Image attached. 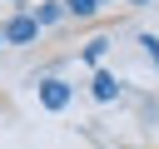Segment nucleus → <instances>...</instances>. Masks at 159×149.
Listing matches in <instances>:
<instances>
[{
    "label": "nucleus",
    "instance_id": "nucleus-1",
    "mask_svg": "<svg viewBox=\"0 0 159 149\" xmlns=\"http://www.w3.org/2000/svg\"><path fill=\"white\" fill-rule=\"evenodd\" d=\"M0 35H5V45H30V40L40 35V20H35V15H10V20L0 25Z\"/></svg>",
    "mask_w": 159,
    "mask_h": 149
},
{
    "label": "nucleus",
    "instance_id": "nucleus-2",
    "mask_svg": "<svg viewBox=\"0 0 159 149\" xmlns=\"http://www.w3.org/2000/svg\"><path fill=\"white\" fill-rule=\"evenodd\" d=\"M40 104H45V109H65V104H70V84L45 79V84H40Z\"/></svg>",
    "mask_w": 159,
    "mask_h": 149
},
{
    "label": "nucleus",
    "instance_id": "nucleus-3",
    "mask_svg": "<svg viewBox=\"0 0 159 149\" xmlns=\"http://www.w3.org/2000/svg\"><path fill=\"white\" fill-rule=\"evenodd\" d=\"M60 15H65V0H45V5L35 10V20H40V30H45V25H55Z\"/></svg>",
    "mask_w": 159,
    "mask_h": 149
},
{
    "label": "nucleus",
    "instance_id": "nucleus-4",
    "mask_svg": "<svg viewBox=\"0 0 159 149\" xmlns=\"http://www.w3.org/2000/svg\"><path fill=\"white\" fill-rule=\"evenodd\" d=\"M114 94H119V79L99 70V74H94V99H114Z\"/></svg>",
    "mask_w": 159,
    "mask_h": 149
},
{
    "label": "nucleus",
    "instance_id": "nucleus-5",
    "mask_svg": "<svg viewBox=\"0 0 159 149\" xmlns=\"http://www.w3.org/2000/svg\"><path fill=\"white\" fill-rule=\"evenodd\" d=\"M99 10V0H65V15H75V20H89Z\"/></svg>",
    "mask_w": 159,
    "mask_h": 149
},
{
    "label": "nucleus",
    "instance_id": "nucleus-6",
    "mask_svg": "<svg viewBox=\"0 0 159 149\" xmlns=\"http://www.w3.org/2000/svg\"><path fill=\"white\" fill-rule=\"evenodd\" d=\"M104 50H109V40H89V50H84V65H99V60H104Z\"/></svg>",
    "mask_w": 159,
    "mask_h": 149
},
{
    "label": "nucleus",
    "instance_id": "nucleus-7",
    "mask_svg": "<svg viewBox=\"0 0 159 149\" xmlns=\"http://www.w3.org/2000/svg\"><path fill=\"white\" fill-rule=\"evenodd\" d=\"M134 5H144V0H134Z\"/></svg>",
    "mask_w": 159,
    "mask_h": 149
},
{
    "label": "nucleus",
    "instance_id": "nucleus-8",
    "mask_svg": "<svg viewBox=\"0 0 159 149\" xmlns=\"http://www.w3.org/2000/svg\"><path fill=\"white\" fill-rule=\"evenodd\" d=\"M0 45H5V35H0Z\"/></svg>",
    "mask_w": 159,
    "mask_h": 149
}]
</instances>
